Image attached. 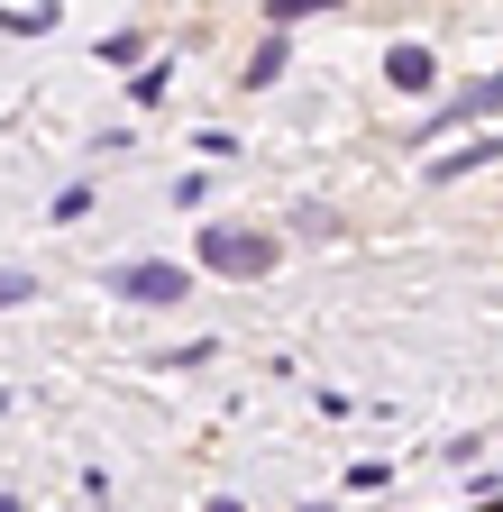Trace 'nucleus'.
<instances>
[{"label": "nucleus", "instance_id": "4", "mask_svg": "<svg viewBox=\"0 0 503 512\" xmlns=\"http://www.w3.org/2000/svg\"><path fill=\"white\" fill-rule=\"evenodd\" d=\"M494 156H503V138H494V128H476L458 156H430V183H458V174H476V165H494Z\"/></svg>", "mask_w": 503, "mask_h": 512}, {"label": "nucleus", "instance_id": "2", "mask_svg": "<svg viewBox=\"0 0 503 512\" xmlns=\"http://www.w3.org/2000/svg\"><path fill=\"white\" fill-rule=\"evenodd\" d=\"M110 293H119V302H183V266L129 256V266H110Z\"/></svg>", "mask_w": 503, "mask_h": 512}, {"label": "nucleus", "instance_id": "3", "mask_svg": "<svg viewBox=\"0 0 503 512\" xmlns=\"http://www.w3.org/2000/svg\"><path fill=\"white\" fill-rule=\"evenodd\" d=\"M494 110H503V74H485L476 92H458V101H449V110H439L430 128H476V119H494Z\"/></svg>", "mask_w": 503, "mask_h": 512}, {"label": "nucleus", "instance_id": "1", "mask_svg": "<svg viewBox=\"0 0 503 512\" xmlns=\"http://www.w3.org/2000/svg\"><path fill=\"white\" fill-rule=\"evenodd\" d=\"M193 247H202V266L229 275V284H257V275L275 266V238H247V229H202Z\"/></svg>", "mask_w": 503, "mask_h": 512}, {"label": "nucleus", "instance_id": "7", "mask_svg": "<svg viewBox=\"0 0 503 512\" xmlns=\"http://www.w3.org/2000/svg\"><path fill=\"white\" fill-rule=\"evenodd\" d=\"M275 74H284V37H275V46H257V64H247V92L275 83Z\"/></svg>", "mask_w": 503, "mask_h": 512}, {"label": "nucleus", "instance_id": "5", "mask_svg": "<svg viewBox=\"0 0 503 512\" xmlns=\"http://www.w3.org/2000/svg\"><path fill=\"white\" fill-rule=\"evenodd\" d=\"M385 74H394L403 92H430V46H394V55H385Z\"/></svg>", "mask_w": 503, "mask_h": 512}, {"label": "nucleus", "instance_id": "6", "mask_svg": "<svg viewBox=\"0 0 503 512\" xmlns=\"http://www.w3.org/2000/svg\"><path fill=\"white\" fill-rule=\"evenodd\" d=\"M55 19H65V10H55V0H19V10L0 19V28H10V37H46Z\"/></svg>", "mask_w": 503, "mask_h": 512}]
</instances>
